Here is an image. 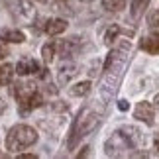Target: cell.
Returning a JSON list of instances; mask_svg holds the SVG:
<instances>
[{
	"label": "cell",
	"instance_id": "obj_25",
	"mask_svg": "<svg viewBox=\"0 0 159 159\" xmlns=\"http://www.w3.org/2000/svg\"><path fill=\"white\" fill-rule=\"evenodd\" d=\"M153 102H155V108H159V94H157L155 98H153Z\"/></svg>",
	"mask_w": 159,
	"mask_h": 159
},
{
	"label": "cell",
	"instance_id": "obj_23",
	"mask_svg": "<svg viewBox=\"0 0 159 159\" xmlns=\"http://www.w3.org/2000/svg\"><path fill=\"white\" fill-rule=\"evenodd\" d=\"M47 93H49V94H57V89H55L53 84H49V87H47Z\"/></svg>",
	"mask_w": 159,
	"mask_h": 159
},
{
	"label": "cell",
	"instance_id": "obj_17",
	"mask_svg": "<svg viewBox=\"0 0 159 159\" xmlns=\"http://www.w3.org/2000/svg\"><path fill=\"white\" fill-rule=\"evenodd\" d=\"M4 38L6 41H12V43H20V41L26 39V35L22 32H18V30H12V32H4Z\"/></svg>",
	"mask_w": 159,
	"mask_h": 159
},
{
	"label": "cell",
	"instance_id": "obj_15",
	"mask_svg": "<svg viewBox=\"0 0 159 159\" xmlns=\"http://www.w3.org/2000/svg\"><path fill=\"white\" fill-rule=\"evenodd\" d=\"M102 6L108 12H120L126 6V0H102Z\"/></svg>",
	"mask_w": 159,
	"mask_h": 159
},
{
	"label": "cell",
	"instance_id": "obj_5",
	"mask_svg": "<svg viewBox=\"0 0 159 159\" xmlns=\"http://www.w3.org/2000/svg\"><path fill=\"white\" fill-rule=\"evenodd\" d=\"M10 14L24 26H32L35 20V8L30 0H8Z\"/></svg>",
	"mask_w": 159,
	"mask_h": 159
},
{
	"label": "cell",
	"instance_id": "obj_27",
	"mask_svg": "<svg viewBox=\"0 0 159 159\" xmlns=\"http://www.w3.org/2000/svg\"><path fill=\"white\" fill-rule=\"evenodd\" d=\"M81 2H90V0H81Z\"/></svg>",
	"mask_w": 159,
	"mask_h": 159
},
{
	"label": "cell",
	"instance_id": "obj_22",
	"mask_svg": "<svg viewBox=\"0 0 159 159\" xmlns=\"http://www.w3.org/2000/svg\"><path fill=\"white\" fill-rule=\"evenodd\" d=\"M38 155H34V153H22L20 155V159H35Z\"/></svg>",
	"mask_w": 159,
	"mask_h": 159
},
{
	"label": "cell",
	"instance_id": "obj_7",
	"mask_svg": "<svg viewBox=\"0 0 159 159\" xmlns=\"http://www.w3.org/2000/svg\"><path fill=\"white\" fill-rule=\"evenodd\" d=\"M38 106H41V94L35 93V90H32L28 96H22V98H20V112H22V110L28 112V110L38 108Z\"/></svg>",
	"mask_w": 159,
	"mask_h": 159
},
{
	"label": "cell",
	"instance_id": "obj_10",
	"mask_svg": "<svg viewBox=\"0 0 159 159\" xmlns=\"http://www.w3.org/2000/svg\"><path fill=\"white\" fill-rule=\"evenodd\" d=\"M65 30H67V22L63 18H51V20L45 24V32L49 35H59V34H63Z\"/></svg>",
	"mask_w": 159,
	"mask_h": 159
},
{
	"label": "cell",
	"instance_id": "obj_13",
	"mask_svg": "<svg viewBox=\"0 0 159 159\" xmlns=\"http://www.w3.org/2000/svg\"><path fill=\"white\" fill-rule=\"evenodd\" d=\"M90 87H93L90 81H83V83H77L75 87H71L69 93H71V96H84L90 93Z\"/></svg>",
	"mask_w": 159,
	"mask_h": 159
},
{
	"label": "cell",
	"instance_id": "obj_18",
	"mask_svg": "<svg viewBox=\"0 0 159 159\" xmlns=\"http://www.w3.org/2000/svg\"><path fill=\"white\" fill-rule=\"evenodd\" d=\"M12 73H14V69H12V65H2L0 67V84H6L12 79Z\"/></svg>",
	"mask_w": 159,
	"mask_h": 159
},
{
	"label": "cell",
	"instance_id": "obj_8",
	"mask_svg": "<svg viewBox=\"0 0 159 159\" xmlns=\"http://www.w3.org/2000/svg\"><path fill=\"white\" fill-rule=\"evenodd\" d=\"M77 65H73V63H63L59 67V71H57V79H59V84H69V81L73 77L77 75Z\"/></svg>",
	"mask_w": 159,
	"mask_h": 159
},
{
	"label": "cell",
	"instance_id": "obj_12",
	"mask_svg": "<svg viewBox=\"0 0 159 159\" xmlns=\"http://www.w3.org/2000/svg\"><path fill=\"white\" fill-rule=\"evenodd\" d=\"M79 49V38H71V39H65L61 43V55L63 57H69L71 53H75Z\"/></svg>",
	"mask_w": 159,
	"mask_h": 159
},
{
	"label": "cell",
	"instance_id": "obj_21",
	"mask_svg": "<svg viewBox=\"0 0 159 159\" xmlns=\"http://www.w3.org/2000/svg\"><path fill=\"white\" fill-rule=\"evenodd\" d=\"M118 108L122 110V112H126V110L130 108V104H128V100H118Z\"/></svg>",
	"mask_w": 159,
	"mask_h": 159
},
{
	"label": "cell",
	"instance_id": "obj_2",
	"mask_svg": "<svg viewBox=\"0 0 159 159\" xmlns=\"http://www.w3.org/2000/svg\"><path fill=\"white\" fill-rule=\"evenodd\" d=\"M100 122H102V108H98L96 104L84 106L75 118V122H73L71 138H69V142H67V148L73 149L84 136H89L90 132H94Z\"/></svg>",
	"mask_w": 159,
	"mask_h": 159
},
{
	"label": "cell",
	"instance_id": "obj_11",
	"mask_svg": "<svg viewBox=\"0 0 159 159\" xmlns=\"http://www.w3.org/2000/svg\"><path fill=\"white\" fill-rule=\"evenodd\" d=\"M16 69H18L20 75H30V73H38L39 67H38V63H35L34 59H22Z\"/></svg>",
	"mask_w": 159,
	"mask_h": 159
},
{
	"label": "cell",
	"instance_id": "obj_19",
	"mask_svg": "<svg viewBox=\"0 0 159 159\" xmlns=\"http://www.w3.org/2000/svg\"><path fill=\"white\" fill-rule=\"evenodd\" d=\"M41 55H43V61H45V63L53 61V57H55V45L53 43H45L43 47H41Z\"/></svg>",
	"mask_w": 159,
	"mask_h": 159
},
{
	"label": "cell",
	"instance_id": "obj_14",
	"mask_svg": "<svg viewBox=\"0 0 159 159\" xmlns=\"http://www.w3.org/2000/svg\"><path fill=\"white\" fill-rule=\"evenodd\" d=\"M149 0H132V16L136 18H142V14L145 12V8H148Z\"/></svg>",
	"mask_w": 159,
	"mask_h": 159
},
{
	"label": "cell",
	"instance_id": "obj_24",
	"mask_svg": "<svg viewBox=\"0 0 159 159\" xmlns=\"http://www.w3.org/2000/svg\"><path fill=\"white\" fill-rule=\"evenodd\" d=\"M0 57H6V49H4L2 45H0Z\"/></svg>",
	"mask_w": 159,
	"mask_h": 159
},
{
	"label": "cell",
	"instance_id": "obj_3",
	"mask_svg": "<svg viewBox=\"0 0 159 159\" xmlns=\"http://www.w3.org/2000/svg\"><path fill=\"white\" fill-rule=\"evenodd\" d=\"M139 143H142V132L132 126H124L106 139L104 153L110 157H122L128 153V149H136Z\"/></svg>",
	"mask_w": 159,
	"mask_h": 159
},
{
	"label": "cell",
	"instance_id": "obj_28",
	"mask_svg": "<svg viewBox=\"0 0 159 159\" xmlns=\"http://www.w3.org/2000/svg\"><path fill=\"white\" fill-rule=\"evenodd\" d=\"M38 2H45V0H38Z\"/></svg>",
	"mask_w": 159,
	"mask_h": 159
},
{
	"label": "cell",
	"instance_id": "obj_16",
	"mask_svg": "<svg viewBox=\"0 0 159 159\" xmlns=\"http://www.w3.org/2000/svg\"><path fill=\"white\" fill-rule=\"evenodd\" d=\"M120 32H122L120 26H116V24H114V26H110V28L106 30V34H104V43L110 45V43H112V41L116 39V35H118Z\"/></svg>",
	"mask_w": 159,
	"mask_h": 159
},
{
	"label": "cell",
	"instance_id": "obj_6",
	"mask_svg": "<svg viewBox=\"0 0 159 159\" xmlns=\"http://www.w3.org/2000/svg\"><path fill=\"white\" fill-rule=\"evenodd\" d=\"M134 116H136L138 120L145 122V124H153V106L149 104V102H138L136 110H134Z\"/></svg>",
	"mask_w": 159,
	"mask_h": 159
},
{
	"label": "cell",
	"instance_id": "obj_20",
	"mask_svg": "<svg viewBox=\"0 0 159 159\" xmlns=\"http://www.w3.org/2000/svg\"><path fill=\"white\" fill-rule=\"evenodd\" d=\"M69 108L65 104V102H61V100H57V102H51V110H55V112H65V110Z\"/></svg>",
	"mask_w": 159,
	"mask_h": 159
},
{
	"label": "cell",
	"instance_id": "obj_26",
	"mask_svg": "<svg viewBox=\"0 0 159 159\" xmlns=\"http://www.w3.org/2000/svg\"><path fill=\"white\" fill-rule=\"evenodd\" d=\"M155 148H157V149H159V138H157V139H155Z\"/></svg>",
	"mask_w": 159,
	"mask_h": 159
},
{
	"label": "cell",
	"instance_id": "obj_1",
	"mask_svg": "<svg viewBox=\"0 0 159 159\" xmlns=\"http://www.w3.org/2000/svg\"><path fill=\"white\" fill-rule=\"evenodd\" d=\"M128 59H130V43L122 41L116 45L112 51L108 53L104 61V69H102V79H100V96L106 102L112 100L120 89L122 77L128 67Z\"/></svg>",
	"mask_w": 159,
	"mask_h": 159
},
{
	"label": "cell",
	"instance_id": "obj_4",
	"mask_svg": "<svg viewBox=\"0 0 159 159\" xmlns=\"http://www.w3.org/2000/svg\"><path fill=\"white\" fill-rule=\"evenodd\" d=\"M35 142H38V132H35L34 128L26 126V124L14 126L8 132V136H6V148H8L10 151L26 149V148H30V145H34Z\"/></svg>",
	"mask_w": 159,
	"mask_h": 159
},
{
	"label": "cell",
	"instance_id": "obj_9",
	"mask_svg": "<svg viewBox=\"0 0 159 159\" xmlns=\"http://www.w3.org/2000/svg\"><path fill=\"white\" fill-rule=\"evenodd\" d=\"M139 47L151 55H159V34H151L139 41Z\"/></svg>",
	"mask_w": 159,
	"mask_h": 159
}]
</instances>
